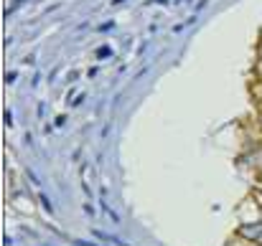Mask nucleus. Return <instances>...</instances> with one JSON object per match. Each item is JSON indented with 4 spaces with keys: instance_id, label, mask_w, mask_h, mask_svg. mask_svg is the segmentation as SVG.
<instances>
[{
    "instance_id": "f257e3e1",
    "label": "nucleus",
    "mask_w": 262,
    "mask_h": 246,
    "mask_svg": "<svg viewBox=\"0 0 262 246\" xmlns=\"http://www.w3.org/2000/svg\"><path fill=\"white\" fill-rule=\"evenodd\" d=\"M239 236H245V239H252V241H260L262 224H250V226H242V229H239Z\"/></svg>"
},
{
    "instance_id": "f03ea898",
    "label": "nucleus",
    "mask_w": 262,
    "mask_h": 246,
    "mask_svg": "<svg viewBox=\"0 0 262 246\" xmlns=\"http://www.w3.org/2000/svg\"><path fill=\"white\" fill-rule=\"evenodd\" d=\"M110 56H112V48H110V46H99V48L94 51V59H97V61H102V59H110Z\"/></svg>"
},
{
    "instance_id": "7ed1b4c3",
    "label": "nucleus",
    "mask_w": 262,
    "mask_h": 246,
    "mask_svg": "<svg viewBox=\"0 0 262 246\" xmlns=\"http://www.w3.org/2000/svg\"><path fill=\"white\" fill-rule=\"evenodd\" d=\"M38 201H41V206H43V211H46V213L51 216V213H54V206H51V198H49L46 193H38Z\"/></svg>"
},
{
    "instance_id": "20e7f679",
    "label": "nucleus",
    "mask_w": 262,
    "mask_h": 246,
    "mask_svg": "<svg viewBox=\"0 0 262 246\" xmlns=\"http://www.w3.org/2000/svg\"><path fill=\"white\" fill-rule=\"evenodd\" d=\"M115 28H117V23H115V20H104V23H99V26H97V31H99V33H112Z\"/></svg>"
},
{
    "instance_id": "39448f33",
    "label": "nucleus",
    "mask_w": 262,
    "mask_h": 246,
    "mask_svg": "<svg viewBox=\"0 0 262 246\" xmlns=\"http://www.w3.org/2000/svg\"><path fill=\"white\" fill-rule=\"evenodd\" d=\"M102 211H104V213H107V216H110V218H112L115 224H120V216H117V213H115V211H112V208H110L107 203H104V195H102Z\"/></svg>"
},
{
    "instance_id": "423d86ee",
    "label": "nucleus",
    "mask_w": 262,
    "mask_h": 246,
    "mask_svg": "<svg viewBox=\"0 0 262 246\" xmlns=\"http://www.w3.org/2000/svg\"><path fill=\"white\" fill-rule=\"evenodd\" d=\"M23 3H31V0H13V5H10V8L5 10V18H8V15H13V13H15V10H18V8H20Z\"/></svg>"
},
{
    "instance_id": "0eeeda50",
    "label": "nucleus",
    "mask_w": 262,
    "mask_h": 246,
    "mask_svg": "<svg viewBox=\"0 0 262 246\" xmlns=\"http://www.w3.org/2000/svg\"><path fill=\"white\" fill-rule=\"evenodd\" d=\"M3 122H5L8 127H13V112H10V109H5V112H3Z\"/></svg>"
},
{
    "instance_id": "6e6552de",
    "label": "nucleus",
    "mask_w": 262,
    "mask_h": 246,
    "mask_svg": "<svg viewBox=\"0 0 262 246\" xmlns=\"http://www.w3.org/2000/svg\"><path fill=\"white\" fill-rule=\"evenodd\" d=\"M26 175L31 178V183H33V185H41V180H38V175H36V173H33L31 167H26Z\"/></svg>"
},
{
    "instance_id": "1a4fd4ad",
    "label": "nucleus",
    "mask_w": 262,
    "mask_h": 246,
    "mask_svg": "<svg viewBox=\"0 0 262 246\" xmlns=\"http://www.w3.org/2000/svg\"><path fill=\"white\" fill-rule=\"evenodd\" d=\"M15 79H18V74H15V71H8V74H5V84H8V86H13Z\"/></svg>"
},
{
    "instance_id": "9d476101",
    "label": "nucleus",
    "mask_w": 262,
    "mask_h": 246,
    "mask_svg": "<svg viewBox=\"0 0 262 246\" xmlns=\"http://www.w3.org/2000/svg\"><path fill=\"white\" fill-rule=\"evenodd\" d=\"M209 3H211V0H199V3H196V8H193V10H196V13H201V10H204V8H206V5H209Z\"/></svg>"
},
{
    "instance_id": "9b49d317",
    "label": "nucleus",
    "mask_w": 262,
    "mask_h": 246,
    "mask_svg": "<svg viewBox=\"0 0 262 246\" xmlns=\"http://www.w3.org/2000/svg\"><path fill=\"white\" fill-rule=\"evenodd\" d=\"M74 246H99V244H94V241H84V239H77Z\"/></svg>"
},
{
    "instance_id": "f8f14e48",
    "label": "nucleus",
    "mask_w": 262,
    "mask_h": 246,
    "mask_svg": "<svg viewBox=\"0 0 262 246\" xmlns=\"http://www.w3.org/2000/svg\"><path fill=\"white\" fill-rule=\"evenodd\" d=\"M183 28H188V26H186V20H183V23H176V26H173V33H181Z\"/></svg>"
},
{
    "instance_id": "ddd939ff",
    "label": "nucleus",
    "mask_w": 262,
    "mask_h": 246,
    "mask_svg": "<svg viewBox=\"0 0 262 246\" xmlns=\"http://www.w3.org/2000/svg\"><path fill=\"white\" fill-rule=\"evenodd\" d=\"M82 102H84V94H79V96H77V99H74V102H72V104H69V107H79V104H82Z\"/></svg>"
},
{
    "instance_id": "4468645a",
    "label": "nucleus",
    "mask_w": 262,
    "mask_h": 246,
    "mask_svg": "<svg viewBox=\"0 0 262 246\" xmlns=\"http://www.w3.org/2000/svg\"><path fill=\"white\" fill-rule=\"evenodd\" d=\"M23 140H26V145H28V147H33V135H31V132H26V137H23Z\"/></svg>"
},
{
    "instance_id": "2eb2a0df",
    "label": "nucleus",
    "mask_w": 262,
    "mask_h": 246,
    "mask_svg": "<svg viewBox=\"0 0 262 246\" xmlns=\"http://www.w3.org/2000/svg\"><path fill=\"white\" fill-rule=\"evenodd\" d=\"M84 213H87V216H94V206H92V203H84Z\"/></svg>"
},
{
    "instance_id": "dca6fc26",
    "label": "nucleus",
    "mask_w": 262,
    "mask_h": 246,
    "mask_svg": "<svg viewBox=\"0 0 262 246\" xmlns=\"http://www.w3.org/2000/svg\"><path fill=\"white\" fill-rule=\"evenodd\" d=\"M97 74H99V69H97V66H92V69L87 71V77H97Z\"/></svg>"
},
{
    "instance_id": "f3484780",
    "label": "nucleus",
    "mask_w": 262,
    "mask_h": 246,
    "mask_svg": "<svg viewBox=\"0 0 262 246\" xmlns=\"http://www.w3.org/2000/svg\"><path fill=\"white\" fill-rule=\"evenodd\" d=\"M38 82H41V74H36V77H33V89H38V86H41Z\"/></svg>"
},
{
    "instance_id": "a211bd4d",
    "label": "nucleus",
    "mask_w": 262,
    "mask_h": 246,
    "mask_svg": "<svg viewBox=\"0 0 262 246\" xmlns=\"http://www.w3.org/2000/svg\"><path fill=\"white\" fill-rule=\"evenodd\" d=\"M125 3H127V0H110V5H115V8H117V5H125Z\"/></svg>"
},
{
    "instance_id": "6ab92c4d",
    "label": "nucleus",
    "mask_w": 262,
    "mask_h": 246,
    "mask_svg": "<svg viewBox=\"0 0 262 246\" xmlns=\"http://www.w3.org/2000/svg\"><path fill=\"white\" fill-rule=\"evenodd\" d=\"M156 5H171V0H156Z\"/></svg>"
}]
</instances>
